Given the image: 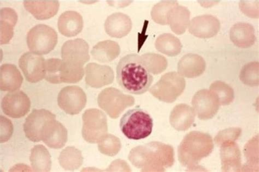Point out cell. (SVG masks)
I'll return each instance as SVG.
<instances>
[{
  "label": "cell",
  "instance_id": "obj_15",
  "mask_svg": "<svg viewBox=\"0 0 259 172\" xmlns=\"http://www.w3.org/2000/svg\"><path fill=\"white\" fill-rule=\"evenodd\" d=\"M189 32L200 38H210L219 32L221 23L219 19L212 15H202L194 18L188 26Z\"/></svg>",
  "mask_w": 259,
  "mask_h": 172
},
{
  "label": "cell",
  "instance_id": "obj_22",
  "mask_svg": "<svg viewBox=\"0 0 259 172\" xmlns=\"http://www.w3.org/2000/svg\"><path fill=\"white\" fill-rule=\"evenodd\" d=\"M25 9L38 20H46L56 16L59 11L58 1H24Z\"/></svg>",
  "mask_w": 259,
  "mask_h": 172
},
{
  "label": "cell",
  "instance_id": "obj_34",
  "mask_svg": "<svg viewBox=\"0 0 259 172\" xmlns=\"http://www.w3.org/2000/svg\"><path fill=\"white\" fill-rule=\"evenodd\" d=\"M210 89L217 95L220 105H229L234 99L233 89L223 82H214L210 86Z\"/></svg>",
  "mask_w": 259,
  "mask_h": 172
},
{
  "label": "cell",
  "instance_id": "obj_27",
  "mask_svg": "<svg viewBox=\"0 0 259 172\" xmlns=\"http://www.w3.org/2000/svg\"><path fill=\"white\" fill-rule=\"evenodd\" d=\"M1 18V44H8L14 35L18 15L16 12L11 8H4L0 12Z\"/></svg>",
  "mask_w": 259,
  "mask_h": 172
},
{
  "label": "cell",
  "instance_id": "obj_31",
  "mask_svg": "<svg viewBox=\"0 0 259 172\" xmlns=\"http://www.w3.org/2000/svg\"><path fill=\"white\" fill-rule=\"evenodd\" d=\"M179 5L177 1H162L156 4L151 11L153 21L161 25H167V15L168 12Z\"/></svg>",
  "mask_w": 259,
  "mask_h": 172
},
{
  "label": "cell",
  "instance_id": "obj_1",
  "mask_svg": "<svg viewBox=\"0 0 259 172\" xmlns=\"http://www.w3.org/2000/svg\"><path fill=\"white\" fill-rule=\"evenodd\" d=\"M154 78L142 56L131 53L121 58L117 67V80L128 93L141 95L151 87Z\"/></svg>",
  "mask_w": 259,
  "mask_h": 172
},
{
  "label": "cell",
  "instance_id": "obj_2",
  "mask_svg": "<svg viewBox=\"0 0 259 172\" xmlns=\"http://www.w3.org/2000/svg\"><path fill=\"white\" fill-rule=\"evenodd\" d=\"M174 156L171 146L155 141L133 148L128 160L143 171H163L173 166Z\"/></svg>",
  "mask_w": 259,
  "mask_h": 172
},
{
  "label": "cell",
  "instance_id": "obj_13",
  "mask_svg": "<svg viewBox=\"0 0 259 172\" xmlns=\"http://www.w3.org/2000/svg\"><path fill=\"white\" fill-rule=\"evenodd\" d=\"M45 59L39 54L28 52L24 53L19 60V66L27 81L36 83L45 78Z\"/></svg>",
  "mask_w": 259,
  "mask_h": 172
},
{
  "label": "cell",
  "instance_id": "obj_10",
  "mask_svg": "<svg viewBox=\"0 0 259 172\" xmlns=\"http://www.w3.org/2000/svg\"><path fill=\"white\" fill-rule=\"evenodd\" d=\"M87 95L80 87L69 86L63 88L58 94V105L67 114H79L87 104Z\"/></svg>",
  "mask_w": 259,
  "mask_h": 172
},
{
  "label": "cell",
  "instance_id": "obj_35",
  "mask_svg": "<svg viewBox=\"0 0 259 172\" xmlns=\"http://www.w3.org/2000/svg\"><path fill=\"white\" fill-rule=\"evenodd\" d=\"M150 72L159 74L166 70L167 66L166 59L161 55L155 53H146L142 56Z\"/></svg>",
  "mask_w": 259,
  "mask_h": 172
},
{
  "label": "cell",
  "instance_id": "obj_3",
  "mask_svg": "<svg viewBox=\"0 0 259 172\" xmlns=\"http://www.w3.org/2000/svg\"><path fill=\"white\" fill-rule=\"evenodd\" d=\"M90 46L83 39L69 40L61 48L62 83H77L84 75L83 66L90 60Z\"/></svg>",
  "mask_w": 259,
  "mask_h": 172
},
{
  "label": "cell",
  "instance_id": "obj_20",
  "mask_svg": "<svg viewBox=\"0 0 259 172\" xmlns=\"http://www.w3.org/2000/svg\"><path fill=\"white\" fill-rule=\"evenodd\" d=\"M230 38L232 42L238 47H250L256 41L255 29L249 23H237L231 27Z\"/></svg>",
  "mask_w": 259,
  "mask_h": 172
},
{
  "label": "cell",
  "instance_id": "obj_25",
  "mask_svg": "<svg viewBox=\"0 0 259 172\" xmlns=\"http://www.w3.org/2000/svg\"><path fill=\"white\" fill-rule=\"evenodd\" d=\"M190 12L183 6H177L170 10L167 15V25L172 31L181 35L185 33L190 23Z\"/></svg>",
  "mask_w": 259,
  "mask_h": 172
},
{
  "label": "cell",
  "instance_id": "obj_12",
  "mask_svg": "<svg viewBox=\"0 0 259 172\" xmlns=\"http://www.w3.org/2000/svg\"><path fill=\"white\" fill-rule=\"evenodd\" d=\"M30 107L31 101L28 96L21 91L7 94L2 102L4 113L13 119L23 118L29 112Z\"/></svg>",
  "mask_w": 259,
  "mask_h": 172
},
{
  "label": "cell",
  "instance_id": "obj_8",
  "mask_svg": "<svg viewBox=\"0 0 259 172\" xmlns=\"http://www.w3.org/2000/svg\"><path fill=\"white\" fill-rule=\"evenodd\" d=\"M58 43V34L52 27L38 24L32 27L27 34V44L29 50L37 54L51 52Z\"/></svg>",
  "mask_w": 259,
  "mask_h": 172
},
{
  "label": "cell",
  "instance_id": "obj_28",
  "mask_svg": "<svg viewBox=\"0 0 259 172\" xmlns=\"http://www.w3.org/2000/svg\"><path fill=\"white\" fill-rule=\"evenodd\" d=\"M30 160L34 171H50L51 169V156L49 150L41 144L32 148Z\"/></svg>",
  "mask_w": 259,
  "mask_h": 172
},
{
  "label": "cell",
  "instance_id": "obj_5",
  "mask_svg": "<svg viewBox=\"0 0 259 172\" xmlns=\"http://www.w3.org/2000/svg\"><path fill=\"white\" fill-rule=\"evenodd\" d=\"M122 134L127 139L140 140L151 135L153 128L151 116L140 107L130 109L122 116L120 122Z\"/></svg>",
  "mask_w": 259,
  "mask_h": 172
},
{
  "label": "cell",
  "instance_id": "obj_17",
  "mask_svg": "<svg viewBox=\"0 0 259 172\" xmlns=\"http://www.w3.org/2000/svg\"><path fill=\"white\" fill-rule=\"evenodd\" d=\"M42 141L51 148H62L67 141V130L56 119L51 120L44 128Z\"/></svg>",
  "mask_w": 259,
  "mask_h": 172
},
{
  "label": "cell",
  "instance_id": "obj_38",
  "mask_svg": "<svg viewBox=\"0 0 259 172\" xmlns=\"http://www.w3.org/2000/svg\"><path fill=\"white\" fill-rule=\"evenodd\" d=\"M13 125L11 121L5 117L1 116V143L8 141L12 135Z\"/></svg>",
  "mask_w": 259,
  "mask_h": 172
},
{
  "label": "cell",
  "instance_id": "obj_9",
  "mask_svg": "<svg viewBox=\"0 0 259 172\" xmlns=\"http://www.w3.org/2000/svg\"><path fill=\"white\" fill-rule=\"evenodd\" d=\"M82 136L87 142L98 143L107 134L106 114L97 108L87 109L83 114Z\"/></svg>",
  "mask_w": 259,
  "mask_h": 172
},
{
  "label": "cell",
  "instance_id": "obj_30",
  "mask_svg": "<svg viewBox=\"0 0 259 172\" xmlns=\"http://www.w3.org/2000/svg\"><path fill=\"white\" fill-rule=\"evenodd\" d=\"M83 160L81 151L72 147L64 149L59 157L60 166L68 170H74L79 168L82 164Z\"/></svg>",
  "mask_w": 259,
  "mask_h": 172
},
{
  "label": "cell",
  "instance_id": "obj_6",
  "mask_svg": "<svg viewBox=\"0 0 259 172\" xmlns=\"http://www.w3.org/2000/svg\"><path fill=\"white\" fill-rule=\"evenodd\" d=\"M135 101L133 96L114 87L104 89L98 98L99 107L113 119H118L126 108L135 104Z\"/></svg>",
  "mask_w": 259,
  "mask_h": 172
},
{
  "label": "cell",
  "instance_id": "obj_11",
  "mask_svg": "<svg viewBox=\"0 0 259 172\" xmlns=\"http://www.w3.org/2000/svg\"><path fill=\"white\" fill-rule=\"evenodd\" d=\"M53 119H56V115L47 109H33L24 124V131L27 138L33 142L42 141L44 128L46 124Z\"/></svg>",
  "mask_w": 259,
  "mask_h": 172
},
{
  "label": "cell",
  "instance_id": "obj_7",
  "mask_svg": "<svg viewBox=\"0 0 259 172\" xmlns=\"http://www.w3.org/2000/svg\"><path fill=\"white\" fill-rule=\"evenodd\" d=\"M186 81L176 72L167 73L150 89V92L159 100L172 103L183 93Z\"/></svg>",
  "mask_w": 259,
  "mask_h": 172
},
{
  "label": "cell",
  "instance_id": "obj_37",
  "mask_svg": "<svg viewBox=\"0 0 259 172\" xmlns=\"http://www.w3.org/2000/svg\"><path fill=\"white\" fill-rule=\"evenodd\" d=\"M258 1L246 2L242 1L240 2V7L241 10L250 18H258Z\"/></svg>",
  "mask_w": 259,
  "mask_h": 172
},
{
  "label": "cell",
  "instance_id": "obj_26",
  "mask_svg": "<svg viewBox=\"0 0 259 172\" xmlns=\"http://www.w3.org/2000/svg\"><path fill=\"white\" fill-rule=\"evenodd\" d=\"M120 53L119 44L111 40L102 41L95 45L91 51L94 59L101 63H108L117 58Z\"/></svg>",
  "mask_w": 259,
  "mask_h": 172
},
{
  "label": "cell",
  "instance_id": "obj_36",
  "mask_svg": "<svg viewBox=\"0 0 259 172\" xmlns=\"http://www.w3.org/2000/svg\"><path fill=\"white\" fill-rule=\"evenodd\" d=\"M258 64L250 63L245 66L241 72L240 79L245 85L255 86L258 84Z\"/></svg>",
  "mask_w": 259,
  "mask_h": 172
},
{
  "label": "cell",
  "instance_id": "obj_18",
  "mask_svg": "<svg viewBox=\"0 0 259 172\" xmlns=\"http://www.w3.org/2000/svg\"><path fill=\"white\" fill-rule=\"evenodd\" d=\"M133 27L132 19L125 14L114 13L108 17L105 23V29L109 36L121 38L131 32Z\"/></svg>",
  "mask_w": 259,
  "mask_h": 172
},
{
  "label": "cell",
  "instance_id": "obj_19",
  "mask_svg": "<svg viewBox=\"0 0 259 172\" xmlns=\"http://www.w3.org/2000/svg\"><path fill=\"white\" fill-rule=\"evenodd\" d=\"M59 32L67 37L76 36L83 28V17L76 11H66L58 19Z\"/></svg>",
  "mask_w": 259,
  "mask_h": 172
},
{
  "label": "cell",
  "instance_id": "obj_16",
  "mask_svg": "<svg viewBox=\"0 0 259 172\" xmlns=\"http://www.w3.org/2000/svg\"><path fill=\"white\" fill-rule=\"evenodd\" d=\"M85 82L87 85L99 88L113 83L114 74L108 66L91 63L85 67Z\"/></svg>",
  "mask_w": 259,
  "mask_h": 172
},
{
  "label": "cell",
  "instance_id": "obj_14",
  "mask_svg": "<svg viewBox=\"0 0 259 172\" xmlns=\"http://www.w3.org/2000/svg\"><path fill=\"white\" fill-rule=\"evenodd\" d=\"M192 104L199 119L204 120L213 118L220 105L217 95L207 89H203L195 94Z\"/></svg>",
  "mask_w": 259,
  "mask_h": 172
},
{
  "label": "cell",
  "instance_id": "obj_29",
  "mask_svg": "<svg viewBox=\"0 0 259 172\" xmlns=\"http://www.w3.org/2000/svg\"><path fill=\"white\" fill-rule=\"evenodd\" d=\"M155 45L159 52L170 57L178 55L182 48L180 40L171 33L161 34L156 39Z\"/></svg>",
  "mask_w": 259,
  "mask_h": 172
},
{
  "label": "cell",
  "instance_id": "obj_33",
  "mask_svg": "<svg viewBox=\"0 0 259 172\" xmlns=\"http://www.w3.org/2000/svg\"><path fill=\"white\" fill-rule=\"evenodd\" d=\"M121 142L118 137L107 134L98 143V149L102 154L109 156L117 155L121 149Z\"/></svg>",
  "mask_w": 259,
  "mask_h": 172
},
{
  "label": "cell",
  "instance_id": "obj_4",
  "mask_svg": "<svg viewBox=\"0 0 259 172\" xmlns=\"http://www.w3.org/2000/svg\"><path fill=\"white\" fill-rule=\"evenodd\" d=\"M212 137L205 133L192 132L188 134L178 148L179 159L183 166L195 169L202 158L212 152Z\"/></svg>",
  "mask_w": 259,
  "mask_h": 172
},
{
  "label": "cell",
  "instance_id": "obj_32",
  "mask_svg": "<svg viewBox=\"0 0 259 172\" xmlns=\"http://www.w3.org/2000/svg\"><path fill=\"white\" fill-rule=\"evenodd\" d=\"M63 61L59 59H50L45 62V79L51 84L62 83L61 80Z\"/></svg>",
  "mask_w": 259,
  "mask_h": 172
},
{
  "label": "cell",
  "instance_id": "obj_23",
  "mask_svg": "<svg viewBox=\"0 0 259 172\" xmlns=\"http://www.w3.org/2000/svg\"><path fill=\"white\" fill-rule=\"evenodd\" d=\"M195 118L194 110L190 106L181 104L176 105L170 114L171 126L179 131H185L194 123Z\"/></svg>",
  "mask_w": 259,
  "mask_h": 172
},
{
  "label": "cell",
  "instance_id": "obj_24",
  "mask_svg": "<svg viewBox=\"0 0 259 172\" xmlns=\"http://www.w3.org/2000/svg\"><path fill=\"white\" fill-rule=\"evenodd\" d=\"M0 71V88L2 91H16L21 87L23 77L15 65L4 64L2 66Z\"/></svg>",
  "mask_w": 259,
  "mask_h": 172
},
{
  "label": "cell",
  "instance_id": "obj_21",
  "mask_svg": "<svg viewBox=\"0 0 259 172\" xmlns=\"http://www.w3.org/2000/svg\"><path fill=\"white\" fill-rule=\"evenodd\" d=\"M206 64L199 55L189 53L183 57L178 65L180 74L188 78L199 77L205 70Z\"/></svg>",
  "mask_w": 259,
  "mask_h": 172
}]
</instances>
